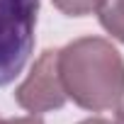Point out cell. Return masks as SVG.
Segmentation results:
<instances>
[{"mask_svg":"<svg viewBox=\"0 0 124 124\" xmlns=\"http://www.w3.org/2000/svg\"><path fill=\"white\" fill-rule=\"evenodd\" d=\"M66 95L83 109L105 112L124 100V58L102 37H80L58 49Z\"/></svg>","mask_w":124,"mask_h":124,"instance_id":"1","label":"cell"},{"mask_svg":"<svg viewBox=\"0 0 124 124\" xmlns=\"http://www.w3.org/2000/svg\"><path fill=\"white\" fill-rule=\"evenodd\" d=\"M39 0H0V88L12 83L34 49Z\"/></svg>","mask_w":124,"mask_h":124,"instance_id":"2","label":"cell"},{"mask_svg":"<svg viewBox=\"0 0 124 124\" xmlns=\"http://www.w3.org/2000/svg\"><path fill=\"white\" fill-rule=\"evenodd\" d=\"M15 100L20 107H24L32 114L54 112L66 105L68 95L63 90V80H61V71H58V49L41 51L29 76L15 90Z\"/></svg>","mask_w":124,"mask_h":124,"instance_id":"3","label":"cell"},{"mask_svg":"<svg viewBox=\"0 0 124 124\" xmlns=\"http://www.w3.org/2000/svg\"><path fill=\"white\" fill-rule=\"evenodd\" d=\"M97 12H100V24L124 44V0H102Z\"/></svg>","mask_w":124,"mask_h":124,"instance_id":"4","label":"cell"},{"mask_svg":"<svg viewBox=\"0 0 124 124\" xmlns=\"http://www.w3.org/2000/svg\"><path fill=\"white\" fill-rule=\"evenodd\" d=\"M51 3L68 17H85V15L97 12L102 0H51Z\"/></svg>","mask_w":124,"mask_h":124,"instance_id":"5","label":"cell"},{"mask_svg":"<svg viewBox=\"0 0 124 124\" xmlns=\"http://www.w3.org/2000/svg\"><path fill=\"white\" fill-rule=\"evenodd\" d=\"M0 124H44L39 117H15V119H3V122H0Z\"/></svg>","mask_w":124,"mask_h":124,"instance_id":"6","label":"cell"},{"mask_svg":"<svg viewBox=\"0 0 124 124\" xmlns=\"http://www.w3.org/2000/svg\"><path fill=\"white\" fill-rule=\"evenodd\" d=\"M80 124H112V122L109 119H102V117H90V119H85Z\"/></svg>","mask_w":124,"mask_h":124,"instance_id":"7","label":"cell"},{"mask_svg":"<svg viewBox=\"0 0 124 124\" xmlns=\"http://www.w3.org/2000/svg\"><path fill=\"white\" fill-rule=\"evenodd\" d=\"M114 124H124V102L117 105V122Z\"/></svg>","mask_w":124,"mask_h":124,"instance_id":"8","label":"cell"}]
</instances>
